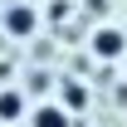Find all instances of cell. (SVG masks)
Returning <instances> with one entry per match:
<instances>
[{
  "mask_svg": "<svg viewBox=\"0 0 127 127\" xmlns=\"http://www.w3.org/2000/svg\"><path fill=\"white\" fill-rule=\"evenodd\" d=\"M20 112H25V103H20V93H0V117H5V122H15Z\"/></svg>",
  "mask_w": 127,
  "mask_h": 127,
  "instance_id": "277c9868",
  "label": "cell"
},
{
  "mask_svg": "<svg viewBox=\"0 0 127 127\" xmlns=\"http://www.w3.org/2000/svg\"><path fill=\"white\" fill-rule=\"evenodd\" d=\"M5 30H10V34H30L34 30V10H30V5L10 10V15H5Z\"/></svg>",
  "mask_w": 127,
  "mask_h": 127,
  "instance_id": "7a4b0ae2",
  "label": "cell"
},
{
  "mask_svg": "<svg viewBox=\"0 0 127 127\" xmlns=\"http://www.w3.org/2000/svg\"><path fill=\"white\" fill-rule=\"evenodd\" d=\"M93 54L117 59V54H122V30H98V34H93Z\"/></svg>",
  "mask_w": 127,
  "mask_h": 127,
  "instance_id": "6da1fadb",
  "label": "cell"
},
{
  "mask_svg": "<svg viewBox=\"0 0 127 127\" xmlns=\"http://www.w3.org/2000/svg\"><path fill=\"white\" fill-rule=\"evenodd\" d=\"M34 127H68V112L64 108H39L34 112Z\"/></svg>",
  "mask_w": 127,
  "mask_h": 127,
  "instance_id": "3957f363",
  "label": "cell"
}]
</instances>
